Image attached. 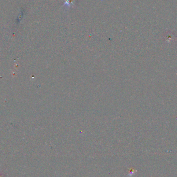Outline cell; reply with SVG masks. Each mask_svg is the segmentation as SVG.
Wrapping results in <instances>:
<instances>
[{
	"mask_svg": "<svg viewBox=\"0 0 177 177\" xmlns=\"http://www.w3.org/2000/svg\"><path fill=\"white\" fill-rule=\"evenodd\" d=\"M134 173H135V172H134V169H130L128 175L131 177V176H132V175H133Z\"/></svg>",
	"mask_w": 177,
	"mask_h": 177,
	"instance_id": "1",
	"label": "cell"
},
{
	"mask_svg": "<svg viewBox=\"0 0 177 177\" xmlns=\"http://www.w3.org/2000/svg\"><path fill=\"white\" fill-rule=\"evenodd\" d=\"M0 177H2V175H0Z\"/></svg>",
	"mask_w": 177,
	"mask_h": 177,
	"instance_id": "2",
	"label": "cell"
}]
</instances>
